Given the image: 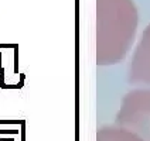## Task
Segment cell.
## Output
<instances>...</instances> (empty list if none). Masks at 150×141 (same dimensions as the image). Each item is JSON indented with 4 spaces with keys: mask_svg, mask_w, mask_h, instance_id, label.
Returning a JSON list of instances; mask_svg holds the SVG:
<instances>
[{
    "mask_svg": "<svg viewBox=\"0 0 150 141\" xmlns=\"http://www.w3.org/2000/svg\"><path fill=\"white\" fill-rule=\"evenodd\" d=\"M116 123L143 141H150V89H137L126 95L116 114Z\"/></svg>",
    "mask_w": 150,
    "mask_h": 141,
    "instance_id": "obj_1",
    "label": "cell"
},
{
    "mask_svg": "<svg viewBox=\"0 0 150 141\" xmlns=\"http://www.w3.org/2000/svg\"><path fill=\"white\" fill-rule=\"evenodd\" d=\"M129 81L133 83L150 85V40L149 45L142 41L136 51L129 68Z\"/></svg>",
    "mask_w": 150,
    "mask_h": 141,
    "instance_id": "obj_2",
    "label": "cell"
},
{
    "mask_svg": "<svg viewBox=\"0 0 150 141\" xmlns=\"http://www.w3.org/2000/svg\"><path fill=\"white\" fill-rule=\"evenodd\" d=\"M96 141H143V138L125 127L106 126L96 133Z\"/></svg>",
    "mask_w": 150,
    "mask_h": 141,
    "instance_id": "obj_3",
    "label": "cell"
}]
</instances>
